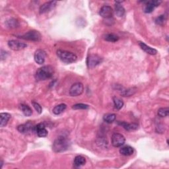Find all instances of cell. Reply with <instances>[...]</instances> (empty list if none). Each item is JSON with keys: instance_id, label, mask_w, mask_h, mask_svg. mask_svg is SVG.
<instances>
[{"instance_id": "30bf717a", "label": "cell", "mask_w": 169, "mask_h": 169, "mask_svg": "<svg viewBox=\"0 0 169 169\" xmlns=\"http://www.w3.org/2000/svg\"><path fill=\"white\" fill-rule=\"evenodd\" d=\"M46 56H47V53H46L45 51H44L43 50L38 49L34 53V58L36 63L39 65H42L45 61Z\"/></svg>"}, {"instance_id": "5b68a950", "label": "cell", "mask_w": 169, "mask_h": 169, "mask_svg": "<svg viewBox=\"0 0 169 169\" xmlns=\"http://www.w3.org/2000/svg\"><path fill=\"white\" fill-rule=\"evenodd\" d=\"M102 61V58L98 55L91 54L87 57V64L89 68H93Z\"/></svg>"}, {"instance_id": "484cf974", "label": "cell", "mask_w": 169, "mask_h": 169, "mask_svg": "<svg viewBox=\"0 0 169 169\" xmlns=\"http://www.w3.org/2000/svg\"><path fill=\"white\" fill-rule=\"evenodd\" d=\"M116 114H106L103 117V120H105L106 123H112L115 120H116Z\"/></svg>"}, {"instance_id": "ffe728a7", "label": "cell", "mask_w": 169, "mask_h": 169, "mask_svg": "<svg viewBox=\"0 0 169 169\" xmlns=\"http://www.w3.org/2000/svg\"><path fill=\"white\" fill-rule=\"evenodd\" d=\"M115 13L119 17H123L125 13L124 8L118 2H116V4L115 5Z\"/></svg>"}, {"instance_id": "8fae6325", "label": "cell", "mask_w": 169, "mask_h": 169, "mask_svg": "<svg viewBox=\"0 0 169 169\" xmlns=\"http://www.w3.org/2000/svg\"><path fill=\"white\" fill-rule=\"evenodd\" d=\"M57 2L55 1H51V2H48L42 4L40 9H39V12L40 14H43V13H48L49 11H50L51 10H52L56 5Z\"/></svg>"}, {"instance_id": "ac0fdd59", "label": "cell", "mask_w": 169, "mask_h": 169, "mask_svg": "<svg viewBox=\"0 0 169 169\" xmlns=\"http://www.w3.org/2000/svg\"><path fill=\"white\" fill-rule=\"evenodd\" d=\"M118 124L123 127L126 130H128V131L137 129V125L136 124H128V123H126L125 122H118Z\"/></svg>"}, {"instance_id": "e0dca14e", "label": "cell", "mask_w": 169, "mask_h": 169, "mask_svg": "<svg viewBox=\"0 0 169 169\" xmlns=\"http://www.w3.org/2000/svg\"><path fill=\"white\" fill-rule=\"evenodd\" d=\"M133 149L130 146H125L120 149V154L124 156H129L132 155L133 153Z\"/></svg>"}, {"instance_id": "cb8c5ba5", "label": "cell", "mask_w": 169, "mask_h": 169, "mask_svg": "<svg viewBox=\"0 0 169 169\" xmlns=\"http://www.w3.org/2000/svg\"><path fill=\"white\" fill-rule=\"evenodd\" d=\"M136 88H130L128 89H124L122 90L121 95L124 97H130L136 93Z\"/></svg>"}, {"instance_id": "f546056e", "label": "cell", "mask_w": 169, "mask_h": 169, "mask_svg": "<svg viewBox=\"0 0 169 169\" xmlns=\"http://www.w3.org/2000/svg\"><path fill=\"white\" fill-rule=\"evenodd\" d=\"M89 106L87 105H85V104H82V103H79V104H76V105H74L72 106V109L74 110H86L89 109Z\"/></svg>"}, {"instance_id": "7402d4cb", "label": "cell", "mask_w": 169, "mask_h": 169, "mask_svg": "<svg viewBox=\"0 0 169 169\" xmlns=\"http://www.w3.org/2000/svg\"><path fill=\"white\" fill-rule=\"evenodd\" d=\"M20 109L22 113L24 114L26 116H30L33 114V110L30 108L27 105H25V104H21L20 105Z\"/></svg>"}, {"instance_id": "277c9868", "label": "cell", "mask_w": 169, "mask_h": 169, "mask_svg": "<svg viewBox=\"0 0 169 169\" xmlns=\"http://www.w3.org/2000/svg\"><path fill=\"white\" fill-rule=\"evenodd\" d=\"M19 38H22L24 40H27L30 41H40L41 40L42 36L40 33L36 31V30H30L26 33L24 34L23 35H21L19 36Z\"/></svg>"}, {"instance_id": "1f68e13d", "label": "cell", "mask_w": 169, "mask_h": 169, "mask_svg": "<svg viewBox=\"0 0 169 169\" xmlns=\"http://www.w3.org/2000/svg\"><path fill=\"white\" fill-rule=\"evenodd\" d=\"M3 160H1V168H2V166H3Z\"/></svg>"}, {"instance_id": "8992f818", "label": "cell", "mask_w": 169, "mask_h": 169, "mask_svg": "<svg viewBox=\"0 0 169 169\" xmlns=\"http://www.w3.org/2000/svg\"><path fill=\"white\" fill-rule=\"evenodd\" d=\"M111 140H112V145L115 147H121L123 145H124L126 141L124 136L118 133H115L113 134L112 138H111Z\"/></svg>"}, {"instance_id": "5bb4252c", "label": "cell", "mask_w": 169, "mask_h": 169, "mask_svg": "<svg viewBox=\"0 0 169 169\" xmlns=\"http://www.w3.org/2000/svg\"><path fill=\"white\" fill-rule=\"evenodd\" d=\"M34 126H34L33 123L29 122L25 124L19 126L17 127V130L19 132H21L22 133H26L30 131L34 132Z\"/></svg>"}, {"instance_id": "9a60e30c", "label": "cell", "mask_w": 169, "mask_h": 169, "mask_svg": "<svg viewBox=\"0 0 169 169\" xmlns=\"http://www.w3.org/2000/svg\"><path fill=\"white\" fill-rule=\"evenodd\" d=\"M139 46L140 47V48H141V50H143L144 52H145L146 53H147L148 54L150 55H155L157 54V50L154 48H153L149 46L146 45L145 43L142 42H139Z\"/></svg>"}, {"instance_id": "7c38bea8", "label": "cell", "mask_w": 169, "mask_h": 169, "mask_svg": "<svg viewBox=\"0 0 169 169\" xmlns=\"http://www.w3.org/2000/svg\"><path fill=\"white\" fill-rule=\"evenodd\" d=\"M34 132L36 133L37 136L39 137H45L48 136L47 129H46L45 125L42 123H40L34 126Z\"/></svg>"}, {"instance_id": "9c48e42d", "label": "cell", "mask_w": 169, "mask_h": 169, "mask_svg": "<svg viewBox=\"0 0 169 169\" xmlns=\"http://www.w3.org/2000/svg\"><path fill=\"white\" fill-rule=\"evenodd\" d=\"M8 46L11 50H13L14 51L21 50H23L27 47L26 44L15 40H9L8 42Z\"/></svg>"}, {"instance_id": "ba28073f", "label": "cell", "mask_w": 169, "mask_h": 169, "mask_svg": "<svg viewBox=\"0 0 169 169\" xmlns=\"http://www.w3.org/2000/svg\"><path fill=\"white\" fill-rule=\"evenodd\" d=\"M114 14V11L112 7L109 5H105L102 7L99 11V15L106 19L112 18Z\"/></svg>"}, {"instance_id": "44dd1931", "label": "cell", "mask_w": 169, "mask_h": 169, "mask_svg": "<svg viewBox=\"0 0 169 169\" xmlns=\"http://www.w3.org/2000/svg\"><path fill=\"white\" fill-rule=\"evenodd\" d=\"M86 163V159L84 158V157L83 156H77L75 157V158L74 159V165L77 167H79L81 166H83Z\"/></svg>"}, {"instance_id": "52a82bcc", "label": "cell", "mask_w": 169, "mask_h": 169, "mask_svg": "<svg viewBox=\"0 0 169 169\" xmlns=\"http://www.w3.org/2000/svg\"><path fill=\"white\" fill-rule=\"evenodd\" d=\"M83 84L81 83H76L71 87L70 89V95L71 97H78L83 93Z\"/></svg>"}, {"instance_id": "7a4b0ae2", "label": "cell", "mask_w": 169, "mask_h": 169, "mask_svg": "<svg viewBox=\"0 0 169 169\" xmlns=\"http://www.w3.org/2000/svg\"><path fill=\"white\" fill-rule=\"evenodd\" d=\"M70 144V141L67 138L64 137H59L53 142L52 149L56 153L64 152L69 148Z\"/></svg>"}, {"instance_id": "2e32d148", "label": "cell", "mask_w": 169, "mask_h": 169, "mask_svg": "<svg viewBox=\"0 0 169 169\" xmlns=\"http://www.w3.org/2000/svg\"><path fill=\"white\" fill-rule=\"evenodd\" d=\"M11 114L9 113H1L0 114V126H5L11 118Z\"/></svg>"}, {"instance_id": "83f0119b", "label": "cell", "mask_w": 169, "mask_h": 169, "mask_svg": "<svg viewBox=\"0 0 169 169\" xmlns=\"http://www.w3.org/2000/svg\"><path fill=\"white\" fill-rule=\"evenodd\" d=\"M169 109L167 107L166 108H160L158 110V115L160 117H166L168 115Z\"/></svg>"}, {"instance_id": "6da1fadb", "label": "cell", "mask_w": 169, "mask_h": 169, "mask_svg": "<svg viewBox=\"0 0 169 169\" xmlns=\"http://www.w3.org/2000/svg\"><path fill=\"white\" fill-rule=\"evenodd\" d=\"M54 73L53 67L51 66H45L38 69L35 74V79L38 81L51 78Z\"/></svg>"}, {"instance_id": "d6986e66", "label": "cell", "mask_w": 169, "mask_h": 169, "mask_svg": "<svg viewBox=\"0 0 169 169\" xmlns=\"http://www.w3.org/2000/svg\"><path fill=\"white\" fill-rule=\"evenodd\" d=\"M67 106L66 104H60V105L56 106L53 109V113L56 115H59L61 113L64 112Z\"/></svg>"}, {"instance_id": "d4e9b609", "label": "cell", "mask_w": 169, "mask_h": 169, "mask_svg": "<svg viewBox=\"0 0 169 169\" xmlns=\"http://www.w3.org/2000/svg\"><path fill=\"white\" fill-rule=\"evenodd\" d=\"M113 101L115 108L118 110H120L123 107V106H124V102H123L122 100L120 98L114 97H113Z\"/></svg>"}, {"instance_id": "603a6c76", "label": "cell", "mask_w": 169, "mask_h": 169, "mask_svg": "<svg viewBox=\"0 0 169 169\" xmlns=\"http://www.w3.org/2000/svg\"><path fill=\"white\" fill-rule=\"evenodd\" d=\"M103 38L105 40L108 41V42H115L119 40V36L115 34L109 33V34H105V35H104Z\"/></svg>"}, {"instance_id": "f1b7e54d", "label": "cell", "mask_w": 169, "mask_h": 169, "mask_svg": "<svg viewBox=\"0 0 169 169\" xmlns=\"http://www.w3.org/2000/svg\"><path fill=\"white\" fill-rule=\"evenodd\" d=\"M7 25L10 28H15L19 25L18 21L15 19H11L7 21Z\"/></svg>"}, {"instance_id": "4316f807", "label": "cell", "mask_w": 169, "mask_h": 169, "mask_svg": "<svg viewBox=\"0 0 169 169\" xmlns=\"http://www.w3.org/2000/svg\"><path fill=\"white\" fill-rule=\"evenodd\" d=\"M167 22V16L165 15H161L155 19V23L163 26Z\"/></svg>"}, {"instance_id": "3957f363", "label": "cell", "mask_w": 169, "mask_h": 169, "mask_svg": "<svg viewBox=\"0 0 169 169\" xmlns=\"http://www.w3.org/2000/svg\"><path fill=\"white\" fill-rule=\"evenodd\" d=\"M57 56L63 62L66 64L75 62L77 59H78V57L74 53L66 50H57Z\"/></svg>"}, {"instance_id": "4fadbf2b", "label": "cell", "mask_w": 169, "mask_h": 169, "mask_svg": "<svg viewBox=\"0 0 169 169\" xmlns=\"http://www.w3.org/2000/svg\"><path fill=\"white\" fill-rule=\"evenodd\" d=\"M146 4L144 8V12L146 13H150L153 12V11L155 9V7H158L160 3V1H149L146 2Z\"/></svg>"}, {"instance_id": "4dcf8cb0", "label": "cell", "mask_w": 169, "mask_h": 169, "mask_svg": "<svg viewBox=\"0 0 169 169\" xmlns=\"http://www.w3.org/2000/svg\"><path fill=\"white\" fill-rule=\"evenodd\" d=\"M32 105H33V107L34 108V109L36 110V112L38 114H41L42 113V107L39 105V104H38L36 102H35V101H32Z\"/></svg>"}]
</instances>
